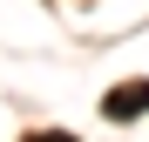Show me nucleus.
I'll use <instances>...</instances> for the list:
<instances>
[{
  "mask_svg": "<svg viewBox=\"0 0 149 142\" xmlns=\"http://www.w3.org/2000/svg\"><path fill=\"white\" fill-rule=\"evenodd\" d=\"M142 108H149V81H122V88L102 95V115L109 122H129V115H142Z\"/></svg>",
  "mask_w": 149,
  "mask_h": 142,
  "instance_id": "f257e3e1",
  "label": "nucleus"
},
{
  "mask_svg": "<svg viewBox=\"0 0 149 142\" xmlns=\"http://www.w3.org/2000/svg\"><path fill=\"white\" fill-rule=\"evenodd\" d=\"M27 142H74L68 129H47V135H27Z\"/></svg>",
  "mask_w": 149,
  "mask_h": 142,
  "instance_id": "f03ea898",
  "label": "nucleus"
}]
</instances>
